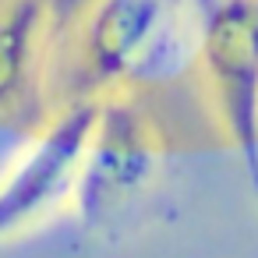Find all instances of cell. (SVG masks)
<instances>
[{
	"label": "cell",
	"instance_id": "cell-1",
	"mask_svg": "<svg viewBox=\"0 0 258 258\" xmlns=\"http://www.w3.org/2000/svg\"><path fill=\"white\" fill-rule=\"evenodd\" d=\"M71 50L82 99L138 92L195 53V22L184 0H92Z\"/></svg>",
	"mask_w": 258,
	"mask_h": 258
},
{
	"label": "cell",
	"instance_id": "cell-2",
	"mask_svg": "<svg viewBox=\"0 0 258 258\" xmlns=\"http://www.w3.org/2000/svg\"><path fill=\"white\" fill-rule=\"evenodd\" d=\"M195 60L223 135L258 177V0H205Z\"/></svg>",
	"mask_w": 258,
	"mask_h": 258
},
{
	"label": "cell",
	"instance_id": "cell-3",
	"mask_svg": "<svg viewBox=\"0 0 258 258\" xmlns=\"http://www.w3.org/2000/svg\"><path fill=\"white\" fill-rule=\"evenodd\" d=\"M99 99H68L0 177V240L18 237L75 202Z\"/></svg>",
	"mask_w": 258,
	"mask_h": 258
},
{
	"label": "cell",
	"instance_id": "cell-4",
	"mask_svg": "<svg viewBox=\"0 0 258 258\" xmlns=\"http://www.w3.org/2000/svg\"><path fill=\"white\" fill-rule=\"evenodd\" d=\"M163 166V135L138 92L99 96V113L89 135L75 205L89 219L120 212L127 202L142 198Z\"/></svg>",
	"mask_w": 258,
	"mask_h": 258
}]
</instances>
